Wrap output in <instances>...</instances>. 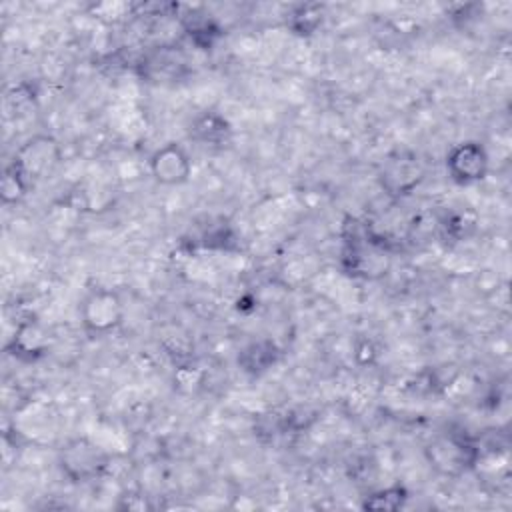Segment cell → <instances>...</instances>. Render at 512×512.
Here are the masks:
<instances>
[{"mask_svg": "<svg viewBox=\"0 0 512 512\" xmlns=\"http://www.w3.org/2000/svg\"><path fill=\"white\" fill-rule=\"evenodd\" d=\"M56 464L68 482L88 484L108 470L110 454L92 438L74 436L58 448Z\"/></svg>", "mask_w": 512, "mask_h": 512, "instance_id": "3", "label": "cell"}, {"mask_svg": "<svg viewBox=\"0 0 512 512\" xmlns=\"http://www.w3.org/2000/svg\"><path fill=\"white\" fill-rule=\"evenodd\" d=\"M188 134L194 142L202 146H226L232 138V126L226 116L216 110H204L190 122Z\"/></svg>", "mask_w": 512, "mask_h": 512, "instance_id": "11", "label": "cell"}, {"mask_svg": "<svg viewBox=\"0 0 512 512\" xmlns=\"http://www.w3.org/2000/svg\"><path fill=\"white\" fill-rule=\"evenodd\" d=\"M280 360V348L270 338H258L248 342L238 352V366L250 376L266 374Z\"/></svg>", "mask_w": 512, "mask_h": 512, "instance_id": "12", "label": "cell"}, {"mask_svg": "<svg viewBox=\"0 0 512 512\" xmlns=\"http://www.w3.org/2000/svg\"><path fill=\"white\" fill-rule=\"evenodd\" d=\"M186 54L174 44H160L142 54L138 62L140 76L156 86L174 84L184 78L188 70Z\"/></svg>", "mask_w": 512, "mask_h": 512, "instance_id": "9", "label": "cell"}, {"mask_svg": "<svg viewBox=\"0 0 512 512\" xmlns=\"http://www.w3.org/2000/svg\"><path fill=\"white\" fill-rule=\"evenodd\" d=\"M410 494H408V488L404 484H390V486H384V488H378L374 492H370L368 496H364L362 500V508L364 510H386V512H394V510H400L406 506Z\"/></svg>", "mask_w": 512, "mask_h": 512, "instance_id": "15", "label": "cell"}, {"mask_svg": "<svg viewBox=\"0 0 512 512\" xmlns=\"http://www.w3.org/2000/svg\"><path fill=\"white\" fill-rule=\"evenodd\" d=\"M62 160V146L52 134H32L26 138L16 150L10 160L24 180L34 188L38 182L48 178Z\"/></svg>", "mask_w": 512, "mask_h": 512, "instance_id": "5", "label": "cell"}, {"mask_svg": "<svg viewBox=\"0 0 512 512\" xmlns=\"http://www.w3.org/2000/svg\"><path fill=\"white\" fill-rule=\"evenodd\" d=\"M52 346V332L36 316H26L18 320L10 340L6 342V352L22 362H36L48 354Z\"/></svg>", "mask_w": 512, "mask_h": 512, "instance_id": "10", "label": "cell"}, {"mask_svg": "<svg viewBox=\"0 0 512 512\" xmlns=\"http://www.w3.org/2000/svg\"><path fill=\"white\" fill-rule=\"evenodd\" d=\"M32 190V186L24 180V176L14 168V166H6L4 172H2V178H0V196H2V202L6 206L10 204H20L28 192Z\"/></svg>", "mask_w": 512, "mask_h": 512, "instance_id": "16", "label": "cell"}, {"mask_svg": "<svg viewBox=\"0 0 512 512\" xmlns=\"http://www.w3.org/2000/svg\"><path fill=\"white\" fill-rule=\"evenodd\" d=\"M394 262L392 244L370 224L352 220L340 250V268L346 276L364 282H376L388 276Z\"/></svg>", "mask_w": 512, "mask_h": 512, "instance_id": "1", "label": "cell"}, {"mask_svg": "<svg viewBox=\"0 0 512 512\" xmlns=\"http://www.w3.org/2000/svg\"><path fill=\"white\" fill-rule=\"evenodd\" d=\"M424 456L428 466L444 478H460L472 472L482 460L480 444L468 434L446 432L434 436L426 448Z\"/></svg>", "mask_w": 512, "mask_h": 512, "instance_id": "2", "label": "cell"}, {"mask_svg": "<svg viewBox=\"0 0 512 512\" xmlns=\"http://www.w3.org/2000/svg\"><path fill=\"white\" fill-rule=\"evenodd\" d=\"M184 36L190 40V44L198 50H210L214 42L222 36L220 24L202 10H190L182 14L180 18Z\"/></svg>", "mask_w": 512, "mask_h": 512, "instance_id": "14", "label": "cell"}, {"mask_svg": "<svg viewBox=\"0 0 512 512\" xmlns=\"http://www.w3.org/2000/svg\"><path fill=\"white\" fill-rule=\"evenodd\" d=\"M326 20V6L320 2H300L288 8L284 22L290 34L298 38L314 36Z\"/></svg>", "mask_w": 512, "mask_h": 512, "instance_id": "13", "label": "cell"}, {"mask_svg": "<svg viewBox=\"0 0 512 512\" xmlns=\"http://www.w3.org/2000/svg\"><path fill=\"white\" fill-rule=\"evenodd\" d=\"M124 300L118 290L96 286L84 294L78 306L82 330L90 338H106L124 322Z\"/></svg>", "mask_w": 512, "mask_h": 512, "instance_id": "4", "label": "cell"}, {"mask_svg": "<svg viewBox=\"0 0 512 512\" xmlns=\"http://www.w3.org/2000/svg\"><path fill=\"white\" fill-rule=\"evenodd\" d=\"M444 168L454 184L472 186L488 176L490 154L480 140H462L448 150Z\"/></svg>", "mask_w": 512, "mask_h": 512, "instance_id": "7", "label": "cell"}, {"mask_svg": "<svg viewBox=\"0 0 512 512\" xmlns=\"http://www.w3.org/2000/svg\"><path fill=\"white\" fill-rule=\"evenodd\" d=\"M426 178V166L414 150H394L378 168V184L392 200L410 196Z\"/></svg>", "mask_w": 512, "mask_h": 512, "instance_id": "6", "label": "cell"}, {"mask_svg": "<svg viewBox=\"0 0 512 512\" xmlns=\"http://www.w3.org/2000/svg\"><path fill=\"white\" fill-rule=\"evenodd\" d=\"M192 170V156L180 142H166L158 146L148 158V172L158 186H182L190 180Z\"/></svg>", "mask_w": 512, "mask_h": 512, "instance_id": "8", "label": "cell"}]
</instances>
